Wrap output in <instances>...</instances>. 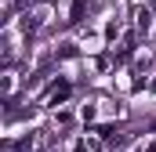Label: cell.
Listing matches in <instances>:
<instances>
[{
	"mask_svg": "<svg viewBox=\"0 0 156 152\" xmlns=\"http://www.w3.org/2000/svg\"><path fill=\"white\" fill-rule=\"evenodd\" d=\"M69 94H73V83H69V80H58V83L51 87V105H62Z\"/></svg>",
	"mask_w": 156,
	"mask_h": 152,
	"instance_id": "obj_1",
	"label": "cell"
},
{
	"mask_svg": "<svg viewBox=\"0 0 156 152\" xmlns=\"http://www.w3.org/2000/svg\"><path fill=\"white\" fill-rule=\"evenodd\" d=\"M83 15H87V0H73V4H69V22L80 26V22H83Z\"/></svg>",
	"mask_w": 156,
	"mask_h": 152,
	"instance_id": "obj_2",
	"label": "cell"
},
{
	"mask_svg": "<svg viewBox=\"0 0 156 152\" xmlns=\"http://www.w3.org/2000/svg\"><path fill=\"white\" fill-rule=\"evenodd\" d=\"M33 149V134H26L22 141H4V152H29Z\"/></svg>",
	"mask_w": 156,
	"mask_h": 152,
	"instance_id": "obj_3",
	"label": "cell"
},
{
	"mask_svg": "<svg viewBox=\"0 0 156 152\" xmlns=\"http://www.w3.org/2000/svg\"><path fill=\"white\" fill-rule=\"evenodd\" d=\"M149 26H153V15H149V11H138V29L149 33Z\"/></svg>",
	"mask_w": 156,
	"mask_h": 152,
	"instance_id": "obj_4",
	"label": "cell"
},
{
	"mask_svg": "<svg viewBox=\"0 0 156 152\" xmlns=\"http://www.w3.org/2000/svg\"><path fill=\"white\" fill-rule=\"evenodd\" d=\"M98 134H102L105 141H113V134H116V127H113V123H102V127H98Z\"/></svg>",
	"mask_w": 156,
	"mask_h": 152,
	"instance_id": "obj_5",
	"label": "cell"
},
{
	"mask_svg": "<svg viewBox=\"0 0 156 152\" xmlns=\"http://www.w3.org/2000/svg\"><path fill=\"white\" fill-rule=\"evenodd\" d=\"M22 29H26V36H29V33H37V18H29V15H26V22H22Z\"/></svg>",
	"mask_w": 156,
	"mask_h": 152,
	"instance_id": "obj_6",
	"label": "cell"
},
{
	"mask_svg": "<svg viewBox=\"0 0 156 152\" xmlns=\"http://www.w3.org/2000/svg\"><path fill=\"white\" fill-rule=\"evenodd\" d=\"M58 54H62V58H76V47H73V43H62V51H58Z\"/></svg>",
	"mask_w": 156,
	"mask_h": 152,
	"instance_id": "obj_7",
	"label": "cell"
},
{
	"mask_svg": "<svg viewBox=\"0 0 156 152\" xmlns=\"http://www.w3.org/2000/svg\"><path fill=\"white\" fill-rule=\"evenodd\" d=\"M116 33H120V26H116V22H109V26H105V40H113Z\"/></svg>",
	"mask_w": 156,
	"mask_h": 152,
	"instance_id": "obj_8",
	"label": "cell"
},
{
	"mask_svg": "<svg viewBox=\"0 0 156 152\" xmlns=\"http://www.w3.org/2000/svg\"><path fill=\"white\" fill-rule=\"evenodd\" d=\"M73 152H87V141H76V145H73Z\"/></svg>",
	"mask_w": 156,
	"mask_h": 152,
	"instance_id": "obj_9",
	"label": "cell"
},
{
	"mask_svg": "<svg viewBox=\"0 0 156 152\" xmlns=\"http://www.w3.org/2000/svg\"><path fill=\"white\" fill-rule=\"evenodd\" d=\"M145 152H156V141H153V145H149V149H145Z\"/></svg>",
	"mask_w": 156,
	"mask_h": 152,
	"instance_id": "obj_10",
	"label": "cell"
}]
</instances>
